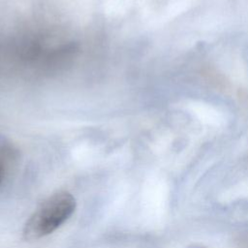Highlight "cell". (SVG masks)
<instances>
[{"label":"cell","mask_w":248,"mask_h":248,"mask_svg":"<svg viewBox=\"0 0 248 248\" xmlns=\"http://www.w3.org/2000/svg\"><path fill=\"white\" fill-rule=\"evenodd\" d=\"M3 174H4L3 167H2V165H0V182L2 181V178H3Z\"/></svg>","instance_id":"2"},{"label":"cell","mask_w":248,"mask_h":248,"mask_svg":"<svg viewBox=\"0 0 248 248\" xmlns=\"http://www.w3.org/2000/svg\"><path fill=\"white\" fill-rule=\"evenodd\" d=\"M75 198L66 191H60L47 198L29 217L23 228L26 240H37L58 229L74 213Z\"/></svg>","instance_id":"1"}]
</instances>
